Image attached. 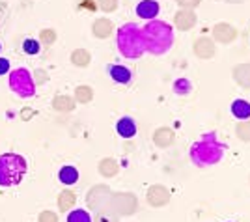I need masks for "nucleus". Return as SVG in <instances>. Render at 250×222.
Listing matches in <instances>:
<instances>
[{
	"label": "nucleus",
	"instance_id": "nucleus-1",
	"mask_svg": "<svg viewBox=\"0 0 250 222\" xmlns=\"http://www.w3.org/2000/svg\"><path fill=\"white\" fill-rule=\"evenodd\" d=\"M142 36H144L146 53L155 54V56L168 53L174 45V28L161 19L147 21L142 26Z\"/></svg>",
	"mask_w": 250,
	"mask_h": 222
},
{
	"label": "nucleus",
	"instance_id": "nucleus-2",
	"mask_svg": "<svg viewBox=\"0 0 250 222\" xmlns=\"http://www.w3.org/2000/svg\"><path fill=\"white\" fill-rule=\"evenodd\" d=\"M224 149H226V146L217 138L215 133H206L200 140L192 144L190 161L200 168L213 166V164L220 162V159L224 157Z\"/></svg>",
	"mask_w": 250,
	"mask_h": 222
},
{
	"label": "nucleus",
	"instance_id": "nucleus-3",
	"mask_svg": "<svg viewBox=\"0 0 250 222\" xmlns=\"http://www.w3.org/2000/svg\"><path fill=\"white\" fill-rule=\"evenodd\" d=\"M116 45L120 54L127 60H136L146 53L142 28L136 22H125L116 30Z\"/></svg>",
	"mask_w": 250,
	"mask_h": 222
},
{
	"label": "nucleus",
	"instance_id": "nucleus-4",
	"mask_svg": "<svg viewBox=\"0 0 250 222\" xmlns=\"http://www.w3.org/2000/svg\"><path fill=\"white\" fill-rule=\"evenodd\" d=\"M28 170L26 159L19 153H2L0 155V187H13L19 185Z\"/></svg>",
	"mask_w": 250,
	"mask_h": 222
},
{
	"label": "nucleus",
	"instance_id": "nucleus-5",
	"mask_svg": "<svg viewBox=\"0 0 250 222\" xmlns=\"http://www.w3.org/2000/svg\"><path fill=\"white\" fill-rule=\"evenodd\" d=\"M10 90L15 95H19L21 99H28L34 97L38 92V86L34 82V77L26 67H17V69H11L10 71Z\"/></svg>",
	"mask_w": 250,
	"mask_h": 222
},
{
	"label": "nucleus",
	"instance_id": "nucleus-6",
	"mask_svg": "<svg viewBox=\"0 0 250 222\" xmlns=\"http://www.w3.org/2000/svg\"><path fill=\"white\" fill-rule=\"evenodd\" d=\"M108 205L118 215L129 217V215H135L136 209H138V200H136L135 194H131V192H118V194L110 196Z\"/></svg>",
	"mask_w": 250,
	"mask_h": 222
},
{
	"label": "nucleus",
	"instance_id": "nucleus-7",
	"mask_svg": "<svg viewBox=\"0 0 250 222\" xmlns=\"http://www.w3.org/2000/svg\"><path fill=\"white\" fill-rule=\"evenodd\" d=\"M172 200V192L165 185H151L146 192V202L151 207H165Z\"/></svg>",
	"mask_w": 250,
	"mask_h": 222
},
{
	"label": "nucleus",
	"instance_id": "nucleus-8",
	"mask_svg": "<svg viewBox=\"0 0 250 222\" xmlns=\"http://www.w3.org/2000/svg\"><path fill=\"white\" fill-rule=\"evenodd\" d=\"M211 40L215 43H222V45H229L237 40V28L229 22H217L211 28Z\"/></svg>",
	"mask_w": 250,
	"mask_h": 222
},
{
	"label": "nucleus",
	"instance_id": "nucleus-9",
	"mask_svg": "<svg viewBox=\"0 0 250 222\" xmlns=\"http://www.w3.org/2000/svg\"><path fill=\"white\" fill-rule=\"evenodd\" d=\"M192 51H194V56L200 58V60H211L217 54V43L213 41L211 38H208V36H202V38L194 40Z\"/></svg>",
	"mask_w": 250,
	"mask_h": 222
},
{
	"label": "nucleus",
	"instance_id": "nucleus-10",
	"mask_svg": "<svg viewBox=\"0 0 250 222\" xmlns=\"http://www.w3.org/2000/svg\"><path fill=\"white\" fill-rule=\"evenodd\" d=\"M196 22H198V15L194 13V10H181L179 8L174 15V26L181 32L192 30L196 26Z\"/></svg>",
	"mask_w": 250,
	"mask_h": 222
},
{
	"label": "nucleus",
	"instance_id": "nucleus-11",
	"mask_svg": "<svg viewBox=\"0 0 250 222\" xmlns=\"http://www.w3.org/2000/svg\"><path fill=\"white\" fill-rule=\"evenodd\" d=\"M153 144H155L157 148L165 149V148H170L174 142H176V133H174V129H170V127H157L155 131H153Z\"/></svg>",
	"mask_w": 250,
	"mask_h": 222
},
{
	"label": "nucleus",
	"instance_id": "nucleus-12",
	"mask_svg": "<svg viewBox=\"0 0 250 222\" xmlns=\"http://www.w3.org/2000/svg\"><path fill=\"white\" fill-rule=\"evenodd\" d=\"M161 11V6L157 0H140L136 4V15L140 19H146V21H151V19H157Z\"/></svg>",
	"mask_w": 250,
	"mask_h": 222
},
{
	"label": "nucleus",
	"instance_id": "nucleus-13",
	"mask_svg": "<svg viewBox=\"0 0 250 222\" xmlns=\"http://www.w3.org/2000/svg\"><path fill=\"white\" fill-rule=\"evenodd\" d=\"M108 75H110V79L118 82V84H129L131 82V79H133V73H131V69L129 67H125L122 63H110L108 67Z\"/></svg>",
	"mask_w": 250,
	"mask_h": 222
},
{
	"label": "nucleus",
	"instance_id": "nucleus-14",
	"mask_svg": "<svg viewBox=\"0 0 250 222\" xmlns=\"http://www.w3.org/2000/svg\"><path fill=\"white\" fill-rule=\"evenodd\" d=\"M231 77L235 81V84L250 90V62L247 63H237L233 69H231Z\"/></svg>",
	"mask_w": 250,
	"mask_h": 222
},
{
	"label": "nucleus",
	"instance_id": "nucleus-15",
	"mask_svg": "<svg viewBox=\"0 0 250 222\" xmlns=\"http://www.w3.org/2000/svg\"><path fill=\"white\" fill-rule=\"evenodd\" d=\"M114 32V22L106 17H101V19H95L94 24H92V34H94L97 40H106L110 38Z\"/></svg>",
	"mask_w": 250,
	"mask_h": 222
},
{
	"label": "nucleus",
	"instance_id": "nucleus-16",
	"mask_svg": "<svg viewBox=\"0 0 250 222\" xmlns=\"http://www.w3.org/2000/svg\"><path fill=\"white\" fill-rule=\"evenodd\" d=\"M110 190L108 187H103V185H99V187H94V189L88 192V203H90V207H101L104 203V200H110Z\"/></svg>",
	"mask_w": 250,
	"mask_h": 222
},
{
	"label": "nucleus",
	"instance_id": "nucleus-17",
	"mask_svg": "<svg viewBox=\"0 0 250 222\" xmlns=\"http://www.w3.org/2000/svg\"><path fill=\"white\" fill-rule=\"evenodd\" d=\"M97 170H99V174L103 178H114V176H118V172H120V162L112 157H104L99 161Z\"/></svg>",
	"mask_w": 250,
	"mask_h": 222
},
{
	"label": "nucleus",
	"instance_id": "nucleus-18",
	"mask_svg": "<svg viewBox=\"0 0 250 222\" xmlns=\"http://www.w3.org/2000/svg\"><path fill=\"white\" fill-rule=\"evenodd\" d=\"M116 131L122 138H133L136 135V123L133 118L124 116L122 120H118L116 123Z\"/></svg>",
	"mask_w": 250,
	"mask_h": 222
},
{
	"label": "nucleus",
	"instance_id": "nucleus-19",
	"mask_svg": "<svg viewBox=\"0 0 250 222\" xmlns=\"http://www.w3.org/2000/svg\"><path fill=\"white\" fill-rule=\"evenodd\" d=\"M75 203H77V194H75L73 190L65 189L60 192V196H58V209L60 211L69 213L75 207Z\"/></svg>",
	"mask_w": 250,
	"mask_h": 222
},
{
	"label": "nucleus",
	"instance_id": "nucleus-20",
	"mask_svg": "<svg viewBox=\"0 0 250 222\" xmlns=\"http://www.w3.org/2000/svg\"><path fill=\"white\" fill-rule=\"evenodd\" d=\"M58 180L63 185H75L79 181V170L75 168V166H71V164H65L58 172Z\"/></svg>",
	"mask_w": 250,
	"mask_h": 222
},
{
	"label": "nucleus",
	"instance_id": "nucleus-21",
	"mask_svg": "<svg viewBox=\"0 0 250 222\" xmlns=\"http://www.w3.org/2000/svg\"><path fill=\"white\" fill-rule=\"evenodd\" d=\"M75 101L73 97H69V95H56L54 99H52V108L54 110H58V112H71L75 108Z\"/></svg>",
	"mask_w": 250,
	"mask_h": 222
},
{
	"label": "nucleus",
	"instance_id": "nucleus-22",
	"mask_svg": "<svg viewBox=\"0 0 250 222\" xmlns=\"http://www.w3.org/2000/svg\"><path fill=\"white\" fill-rule=\"evenodd\" d=\"M231 114L237 120H249L250 118V103L245 99H235L231 103Z\"/></svg>",
	"mask_w": 250,
	"mask_h": 222
},
{
	"label": "nucleus",
	"instance_id": "nucleus-23",
	"mask_svg": "<svg viewBox=\"0 0 250 222\" xmlns=\"http://www.w3.org/2000/svg\"><path fill=\"white\" fill-rule=\"evenodd\" d=\"M77 103H81V105H86V103H90L92 99H94V88L88 84H81L75 88V97H73Z\"/></svg>",
	"mask_w": 250,
	"mask_h": 222
},
{
	"label": "nucleus",
	"instance_id": "nucleus-24",
	"mask_svg": "<svg viewBox=\"0 0 250 222\" xmlns=\"http://www.w3.org/2000/svg\"><path fill=\"white\" fill-rule=\"evenodd\" d=\"M92 62V54L88 53L86 49H75L71 53V63L77 67H88Z\"/></svg>",
	"mask_w": 250,
	"mask_h": 222
},
{
	"label": "nucleus",
	"instance_id": "nucleus-25",
	"mask_svg": "<svg viewBox=\"0 0 250 222\" xmlns=\"http://www.w3.org/2000/svg\"><path fill=\"white\" fill-rule=\"evenodd\" d=\"M235 137L241 142H250V118L249 120H241L235 125Z\"/></svg>",
	"mask_w": 250,
	"mask_h": 222
},
{
	"label": "nucleus",
	"instance_id": "nucleus-26",
	"mask_svg": "<svg viewBox=\"0 0 250 222\" xmlns=\"http://www.w3.org/2000/svg\"><path fill=\"white\" fill-rule=\"evenodd\" d=\"M67 222H94L86 209H71L67 213Z\"/></svg>",
	"mask_w": 250,
	"mask_h": 222
},
{
	"label": "nucleus",
	"instance_id": "nucleus-27",
	"mask_svg": "<svg viewBox=\"0 0 250 222\" xmlns=\"http://www.w3.org/2000/svg\"><path fill=\"white\" fill-rule=\"evenodd\" d=\"M22 51H24V54H40V51H42V43L38 41V40H32V38H26L24 41H22Z\"/></svg>",
	"mask_w": 250,
	"mask_h": 222
},
{
	"label": "nucleus",
	"instance_id": "nucleus-28",
	"mask_svg": "<svg viewBox=\"0 0 250 222\" xmlns=\"http://www.w3.org/2000/svg\"><path fill=\"white\" fill-rule=\"evenodd\" d=\"M190 90H192V86H190L187 79H177L176 82H174V92L177 95H188Z\"/></svg>",
	"mask_w": 250,
	"mask_h": 222
},
{
	"label": "nucleus",
	"instance_id": "nucleus-29",
	"mask_svg": "<svg viewBox=\"0 0 250 222\" xmlns=\"http://www.w3.org/2000/svg\"><path fill=\"white\" fill-rule=\"evenodd\" d=\"M54 41H56V32L52 30V28H45V30L40 32V43H43V45H52Z\"/></svg>",
	"mask_w": 250,
	"mask_h": 222
},
{
	"label": "nucleus",
	"instance_id": "nucleus-30",
	"mask_svg": "<svg viewBox=\"0 0 250 222\" xmlns=\"http://www.w3.org/2000/svg\"><path fill=\"white\" fill-rule=\"evenodd\" d=\"M118 0H97V6L99 10L104 11V13H112V11L118 10Z\"/></svg>",
	"mask_w": 250,
	"mask_h": 222
},
{
	"label": "nucleus",
	"instance_id": "nucleus-31",
	"mask_svg": "<svg viewBox=\"0 0 250 222\" xmlns=\"http://www.w3.org/2000/svg\"><path fill=\"white\" fill-rule=\"evenodd\" d=\"M176 2L181 10H196L202 4V0H176Z\"/></svg>",
	"mask_w": 250,
	"mask_h": 222
},
{
	"label": "nucleus",
	"instance_id": "nucleus-32",
	"mask_svg": "<svg viewBox=\"0 0 250 222\" xmlns=\"http://www.w3.org/2000/svg\"><path fill=\"white\" fill-rule=\"evenodd\" d=\"M32 77H34V82H36V86L45 84V82L49 81V75H47V71H43V69H36V71L32 73Z\"/></svg>",
	"mask_w": 250,
	"mask_h": 222
},
{
	"label": "nucleus",
	"instance_id": "nucleus-33",
	"mask_svg": "<svg viewBox=\"0 0 250 222\" xmlns=\"http://www.w3.org/2000/svg\"><path fill=\"white\" fill-rule=\"evenodd\" d=\"M38 222H58V215L54 211H43V213H40Z\"/></svg>",
	"mask_w": 250,
	"mask_h": 222
},
{
	"label": "nucleus",
	"instance_id": "nucleus-34",
	"mask_svg": "<svg viewBox=\"0 0 250 222\" xmlns=\"http://www.w3.org/2000/svg\"><path fill=\"white\" fill-rule=\"evenodd\" d=\"M11 71V63L8 58H4V56H0V77L2 75H8Z\"/></svg>",
	"mask_w": 250,
	"mask_h": 222
},
{
	"label": "nucleus",
	"instance_id": "nucleus-35",
	"mask_svg": "<svg viewBox=\"0 0 250 222\" xmlns=\"http://www.w3.org/2000/svg\"><path fill=\"white\" fill-rule=\"evenodd\" d=\"M226 4H245L247 0H224Z\"/></svg>",
	"mask_w": 250,
	"mask_h": 222
},
{
	"label": "nucleus",
	"instance_id": "nucleus-36",
	"mask_svg": "<svg viewBox=\"0 0 250 222\" xmlns=\"http://www.w3.org/2000/svg\"><path fill=\"white\" fill-rule=\"evenodd\" d=\"M0 51H2V43H0Z\"/></svg>",
	"mask_w": 250,
	"mask_h": 222
},
{
	"label": "nucleus",
	"instance_id": "nucleus-37",
	"mask_svg": "<svg viewBox=\"0 0 250 222\" xmlns=\"http://www.w3.org/2000/svg\"><path fill=\"white\" fill-rule=\"evenodd\" d=\"M249 181H250V176H249Z\"/></svg>",
	"mask_w": 250,
	"mask_h": 222
}]
</instances>
